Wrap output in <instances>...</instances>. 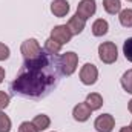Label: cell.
<instances>
[{
	"label": "cell",
	"instance_id": "6da1fadb",
	"mask_svg": "<svg viewBox=\"0 0 132 132\" xmlns=\"http://www.w3.org/2000/svg\"><path fill=\"white\" fill-rule=\"evenodd\" d=\"M62 75L60 57L43 49L37 57L23 62L11 83V91L25 98H45L57 88Z\"/></svg>",
	"mask_w": 132,
	"mask_h": 132
},
{
	"label": "cell",
	"instance_id": "7a4b0ae2",
	"mask_svg": "<svg viewBox=\"0 0 132 132\" xmlns=\"http://www.w3.org/2000/svg\"><path fill=\"white\" fill-rule=\"evenodd\" d=\"M98 57L106 65H112L118 59V49L112 42H103L98 46Z\"/></svg>",
	"mask_w": 132,
	"mask_h": 132
},
{
	"label": "cell",
	"instance_id": "3957f363",
	"mask_svg": "<svg viewBox=\"0 0 132 132\" xmlns=\"http://www.w3.org/2000/svg\"><path fill=\"white\" fill-rule=\"evenodd\" d=\"M77 65H78V55L72 51L66 52L60 57V69H62V74L63 75H72L77 69Z\"/></svg>",
	"mask_w": 132,
	"mask_h": 132
},
{
	"label": "cell",
	"instance_id": "277c9868",
	"mask_svg": "<svg viewBox=\"0 0 132 132\" xmlns=\"http://www.w3.org/2000/svg\"><path fill=\"white\" fill-rule=\"evenodd\" d=\"M98 78V69L97 66L92 65V63H86L83 65V68L80 69V81L86 86H91V85H95Z\"/></svg>",
	"mask_w": 132,
	"mask_h": 132
},
{
	"label": "cell",
	"instance_id": "5b68a950",
	"mask_svg": "<svg viewBox=\"0 0 132 132\" xmlns=\"http://www.w3.org/2000/svg\"><path fill=\"white\" fill-rule=\"evenodd\" d=\"M20 52H22V55L25 57V60H29V59L37 57V55L42 52V46H40V43H38L35 38H28V40H25V42L22 43Z\"/></svg>",
	"mask_w": 132,
	"mask_h": 132
},
{
	"label": "cell",
	"instance_id": "8992f818",
	"mask_svg": "<svg viewBox=\"0 0 132 132\" xmlns=\"http://www.w3.org/2000/svg\"><path fill=\"white\" fill-rule=\"evenodd\" d=\"M51 38L55 40V42L60 43V45H66V43L71 42L72 32H71V29L68 28V25H57V26H54V28L51 29Z\"/></svg>",
	"mask_w": 132,
	"mask_h": 132
},
{
	"label": "cell",
	"instance_id": "52a82bcc",
	"mask_svg": "<svg viewBox=\"0 0 132 132\" xmlns=\"http://www.w3.org/2000/svg\"><path fill=\"white\" fill-rule=\"evenodd\" d=\"M97 11V3L95 0H81L78 5H77V15L81 17L83 20H88L91 19Z\"/></svg>",
	"mask_w": 132,
	"mask_h": 132
},
{
	"label": "cell",
	"instance_id": "ba28073f",
	"mask_svg": "<svg viewBox=\"0 0 132 132\" xmlns=\"http://www.w3.org/2000/svg\"><path fill=\"white\" fill-rule=\"evenodd\" d=\"M114 126H115V118L111 114H101L94 121V128L97 132H112Z\"/></svg>",
	"mask_w": 132,
	"mask_h": 132
},
{
	"label": "cell",
	"instance_id": "9c48e42d",
	"mask_svg": "<svg viewBox=\"0 0 132 132\" xmlns=\"http://www.w3.org/2000/svg\"><path fill=\"white\" fill-rule=\"evenodd\" d=\"M91 114H92V111H91V108L88 106L86 101H85V103H78V104H75L74 109H72V117H74V120L78 121V123H83V121L89 120Z\"/></svg>",
	"mask_w": 132,
	"mask_h": 132
},
{
	"label": "cell",
	"instance_id": "30bf717a",
	"mask_svg": "<svg viewBox=\"0 0 132 132\" xmlns=\"http://www.w3.org/2000/svg\"><path fill=\"white\" fill-rule=\"evenodd\" d=\"M51 12L55 17H65L69 12V3L68 0H54L51 3Z\"/></svg>",
	"mask_w": 132,
	"mask_h": 132
},
{
	"label": "cell",
	"instance_id": "8fae6325",
	"mask_svg": "<svg viewBox=\"0 0 132 132\" xmlns=\"http://www.w3.org/2000/svg\"><path fill=\"white\" fill-rule=\"evenodd\" d=\"M85 25H86V20H83V19H81V17H78L77 14H75V15H72V17L69 19V22H68V28L71 29L72 35H78V34L83 32Z\"/></svg>",
	"mask_w": 132,
	"mask_h": 132
},
{
	"label": "cell",
	"instance_id": "7c38bea8",
	"mask_svg": "<svg viewBox=\"0 0 132 132\" xmlns=\"http://www.w3.org/2000/svg\"><path fill=\"white\" fill-rule=\"evenodd\" d=\"M108 31H109V23L104 19H97L92 23V34L95 37H103L108 34Z\"/></svg>",
	"mask_w": 132,
	"mask_h": 132
},
{
	"label": "cell",
	"instance_id": "4fadbf2b",
	"mask_svg": "<svg viewBox=\"0 0 132 132\" xmlns=\"http://www.w3.org/2000/svg\"><path fill=\"white\" fill-rule=\"evenodd\" d=\"M86 103L91 108V111H98L100 108L103 106V97L100 95L98 92H91L86 97Z\"/></svg>",
	"mask_w": 132,
	"mask_h": 132
},
{
	"label": "cell",
	"instance_id": "5bb4252c",
	"mask_svg": "<svg viewBox=\"0 0 132 132\" xmlns=\"http://www.w3.org/2000/svg\"><path fill=\"white\" fill-rule=\"evenodd\" d=\"M32 125L40 131H46L48 128H49V125H51V118L48 117V115H45V114H38V115H35L32 120Z\"/></svg>",
	"mask_w": 132,
	"mask_h": 132
},
{
	"label": "cell",
	"instance_id": "9a60e30c",
	"mask_svg": "<svg viewBox=\"0 0 132 132\" xmlns=\"http://www.w3.org/2000/svg\"><path fill=\"white\" fill-rule=\"evenodd\" d=\"M103 8L108 14L115 15L121 11V2L120 0H103Z\"/></svg>",
	"mask_w": 132,
	"mask_h": 132
},
{
	"label": "cell",
	"instance_id": "2e32d148",
	"mask_svg": "<svg viewBox=\"0 0 132 132\" xmlns=\"http://www.w3.org/2000/svg\"><path fill=\"white\" fill-rule=\"evenodd\" d=\"M118 14H120L118 19H120L121 26H125V28H132V9H129V8L121 9Z\"/></svg>",
	"mask_w": 132,
	"mask_h": 132
},
{
	"label": "cell",
	"instance_id": "e0dca14e",
	"mask_svg": "<svg viewBox=\"0 0 132 132\" xmlns=\"http://www.w3.org/2000/svg\"><path fill=\"white\" fill-rule=\"evenodd\" d=\"M120 83H121L123 89H125L128 94H132V69H128V71L121 75Z\"/></svg>",
	"mask_w": 132,
	"mask_h": 132
},
{
	"label": "cell",
	"instance_id": "ac0fdd59",
	"mask_svg": "<svg viewBox=\"0 0 132 132\" xmlns=\"http://www.w3.org/2000/svg\"><path fill=\"white\" fill-rule=\"evenodd\" d=\"M62 46H63V45L57 43V42H55V40H52L51 37L45 42V51H46V52H49V54H54V55H57V54L62 51Z\"/></svg>",
	"mask_w": 132,
	"mask_h": 132
},
{
	"label": "cell",
	"instance_id": "d6986e66",
	"mask_svg": "<svg viewBox=\"0 0 132 132\" xmlns=\"http://www.w3.org/2000/svg\"><path fill=\"white\" fill-rule=\"evenodd\" d=\"M11 131V118L0 111V132H9Z\"/></svg>",
	"mask_w": 132,
	"mask_h": 132
},
{
	"label": "cell",
	"instance_id": "ffe728a7",
	"mask_svg": "<svg viewBox=\"0 0 132 132\" xmlns=\"http://www.w3.org/2000/svg\"><path fill=\"white\" fill-rule=\"evenodd\" d=\"M123 54H125L126 60L132 63V37H129V38L123 43Z\"/></svg>",
	"mask_w": 132,
	"mask_h": 132
},
{
	"label": "cell",
	"instance_id": "44dd1931",
	"mask_svg": "<svg viewBox=\"0 0 132 132\" xmlns=\"http://www.w3.org/2000/svg\"><path fill=\"white\" fill-rule=\"evenodd\" d=\"M19 132H38V129L32 125V121H23L19 126Z\"/></svg>",
	"mask_w": 132,
	"mask_h": 132
},
{
	"label": "cell",
	"instance_id": "7402d4cb",
	"mask_svg": "<svg viewBox=\"0 0 132 132\" xmlns=\"http://www.w3.org/2000/svg\"><path fill=\"white\" fill-rule=\"evenodd\" d=\"M9 54H11L9 48H8L5 43H2V42H0V62L8 60V59H9Z\"/></svg>",
	"mask_w": 132,
	"mask_h": 132
},
{
	"label": "cell",
	"instance_id": "603a6c76",
	"mask_svg": "<svg viewBox=\"0 0 132 132\" xmlns=\"http://www.w3.org/2000/svg\"><path fill=\"white\" fill-rule=\"evenodd\" d=\"M9 95L5 92V91H0V111H3L5 108H8L9 104Z\"/></svg>",
	"mask_w": 132,
	"mask_h": 132
},
{
	"label": "cell",
	"instance_id": "cb8c5ba5",
	"mask_svg": "<svg viewBox=\"0 0 132 132\" xmlns=\"http://www.w3.org/2000/svg\"><path fill=\"white\" fill-rule=\"evenodd\" d=\"M3 80H5V69L0 66V83H2Z\"/></svg>",
	"mask_w": 132,
	"mask_h": 132
},
{
	"label": "cell",
	"instance_id": "d4e9b609",
	"mask_svg": "<svg viewBox=\"0 0 132 132\" xmlns=\"http://www.w3.org/2000/svg\"><path fill=\"white\" fill-rule=\"evenodd\" d=\"M120 132H132V128L131 126H125V128H121Z\"/></svg>",
	"mask_w": 132,
	"mask_h": 132
},
{
	"label": "cell",
	"instance_id": "484cf974",
	"mask_svg": "<svg viewBox=\"0 0 132 132\" xmlns=\"http://www.w3.org/2000/svg\"><path fill=\"white\" fill-rule=\"evenodd\" d=\"M128 109H129V112L132 114V98H131V101L128 103Z\"/></svg>",
	"mask_w": 132,
	"mask_h": 132
},
{
	"label": "cell",
	"instance_id": "4316f807",
	"mask_svg": "<svg viewBox=\"0 0 132 132\" xmlns=\"http://www.w3.org/2000/svg\"><path fill=\"white\" fill-rule=\"evenodd\" d=\"M128 2H131V3H132V0H128Z\"/></svg>",
	"mask_w": 132,
	"mask_h": 132
},
{
	"label": "cell",
	"instance_id": "83f0119b",
	"mask_svg": "<svg viewBox=\"0 0 132 132\" xmlns=\"http://www.w3.org/2000/svg\"><path fill=\"white\" fill-rule=\"evenodd\" d=\"M131 128H132V123H131Z\"/></svg>",
	"mask_w": 132,
	"mask_h": 132
}]
</instances>
